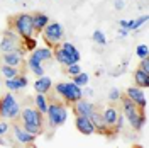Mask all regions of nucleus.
Instances as JSON below:
<instances>
[{
    "label": "nucleus",
    "instance_id": "473e14b6",
    "mask_svg": "<svg viewBox=\"0 0 149 148\" xmlns=\"http://www.w3.org/2000/svg\"><path fill=\"white\" fill-rule=\"evenodd\" d=\"M7 133H9V123L0 121V136H3V135H7Z\"/></svg>",
    "mask_w": 149,
    "mask_h": 148
},
{
    "label": "nucleus",
    "instance_id": "f8f14e48",
    "mask_svg": "<svg viewBox=\"0 0 149 148\" xmlns=\"http://www.w3.org/2000/svg\"><path fill=\"white\" fill-rule=\"evenodd\" d=\"M14 136L22 145H34V141H36V136L32 133H29L22 124H14Z\"/></svg>",
    "mask_w": 149,
    "mask_h": 148
},
{
    "label": "nucleus",
    "instance_id": "7ed1b4c3",
    "mask_svg": "<svg viewBox=\"0 0 149 148\" xmlns=\"http://www.w3.org/2000/svg\"><path fill=\"white\" fill-rule=\"evenodd\" d=\"M53 56L56 58L58 63L61 65H73V63H78L80 61V51L78 48L74 46L73 43H63V44H58L56 49H53Z\"/></svg>",
    "mask_w": 149,
    "mask_h": 148
},
{
    "label": "nucleus",
    "instance_id": "6ab92c4d",
    "mask_svg": "<svg viewBox=\"0 0 149 148\" xmlns=\"http://www.w3.org/2000/svg\"><path fill=\"white\" fill-rule=\"evenodd\" d=\"M117 116H119V112L115 107H107L105 111L102 112V119L105 123V126L107 128H112L113 124H115V121H117Z\"/></svg>",
    "mask_w": 149,
    "mask_h": 148
},
{
    "label": "nucleus",
    "instance_id": "c85d7f7f",
    "mask_svg": "<svg viewBox=\"0 0 149 148\" xmlns=\"http://www.w3.org/2000/svg\"><path fill=\"white\" fill-rule=\"evenodd\" d=\"M124 119H125V116H124V114H119V116H117V121H115V124L112 126V130L115 131V133L122 131V126H124Z\"/></svg>",
    "mask_w": 149,
    "mask_h": 148
},
{
    "label": "nucleus",
    "instance_id": "7c9ffc66",
    "mask_svg": "<svg viewBox=\"0 0 149 148\" xmlns=\"http://www.w3.org/2000/svg\"><path fill=\"white\" fill-rule=\"evenodd\" d=\"M109 99H110L112 102H117L119 99H122V94L119 89H112L110 92H109Z\"/></svg>",
    "mask_w": 149,
    "mask_h": 148
},
{
    "label": "nucleus",
    "instance_id": "20e7f679",
    "mask_svg": "<svg viewBox=\"0 0 149 148\" xmlns=\"http://www.w3.org/2000/svg\"><path fill=\"white\" fill-rule=\"evenodd\" d=\"M47 118V124L49 128H59L63 126L68 119V109H66L65 102H49L47 106V111L44 114Z\"/></svg>",
    "mask_w": 149,
    "mask_h": 148
},
{
    "label": "nucleus",
    "instance_id": "4c0bfd02",
    "mask_svg": "<svg viewBox=\"0 0 149 148\" xmlns=\"http://www.w3.org/2000/svg\"><path fill=\"white\" fill-rule=\"evenodd\" d=\"M0 83H2V80H0Z\"/></svg>",
    "mask_w": 149,
    "mask_h": 148
},
{
    "label": "nucleus",
    "instance_id": "f03ea898",
    "mask_svg": "<svg viewBox=\"0 0 149 148\" xmlns=\"http://www.w3.org/2000/svg\"><path fill=\"white\" fill-rule=\"evenodd\" d=\"M122 109H124V116H125V119L129 121V124L132 126V130L139 131L144 128V124H146V121H148V118H146V109H139L134 102L130 101V99H124V102H122Z\"/></svg>",
    "mask_w": 149,
    "mask_h": 148
},
{
    "label": "nucleus",
    "instance_id": "ddd939ff",
    "mask_svg": "<svg viewBox=\"0 0 149 148\" xmlns=\"http://www.w3.org/2000/svg\"><path fill=\"white\" fill-rule=\"evenodd\" d=\"M74 126H76V130L80 131L81 135H86V136L95 133V126H93V123L90 121V118H86V116L76 114V118H74Z\"/></svg>",
    "mask_w": 149,
    "mask_h": 148
},
{
    "label": "nucleus",
    "instance_id": "6e6552de",
    "mask_svg": "<svg viewBox=\"0 0 149 148\" xmlns=\"http://www.w3.org/2000/svg\"><path fill=\"white\" fill-rule=\"evenodd\" d=\"M41 34H42V39H44L47 48H56L61 43L63 36H65V31H63V26L59 22H51L49 20Z\"/></svg>",
    "mask_w": 149,
    "mask_h": 148
},
{
    "label": "nucleus",
    "instance_id": "0eeeda50",
    "mask_svg": "<svg viewBox=\"0 0 149 148\" xmlns=\"http://www.w3.org/2000/svg\"><path fill=\"white\" fill-rule=\"evenodd\" d=\"M12 27L14 31L19 34L20 39H26V37L34 36V26H32V14H17L15 17L12 19Z\"/></svg>",
    "mask_w": 149,
    "mask_h": 148
},
{
    "label": "nucleus",
    "instance_id": "c9c22d12",
    "mask_svg": "<svg viewBox=\"0 0 149 148\" xmlns=\"http://www.w3.org/2000/svg\"><path fill=\"white\" fill-rule=\"evenodd\" d=\"M119 36H120V37L129 36V29H124V27H120V29H119Z\"/></svg>",
    "mask_w": 149,
    "mask_h": 148
},
{
    "label": "nucleus",
    "instance_id": "72a5a7b5",
    "mask_svg": "<svg viewBox=\"0 0 149 148\" xmlns=\"http://www.w3.org/2000/svg\"><path fill=\"white\" fill-rule=\"evenodd\" d=\"M113 5H115V9H117V10H122L124 7H125L124 0H115V4H113Z\"/></svg>",
    "mask_w": 149,
    "mask_h": 148
},
{
    "label": "nucleus",
    "instance_id": "5701e85b",
    "mask_svg": "<svg viewBox=\"0 0 149 148\" xmlns=\"http://www.w3.org/2000/svg\"><path fill=\"white\" fill-rule=\"evenodd\" d=\"M20 72H19L17 66H10V65H2V68H0V75H3L5 78H14L15 75H19Z\"/></svg>",
    "mask_w": 149,
    "mask_h": 148
},
{
    "label": "nucleus",
    "instance_id": "c756f323",
    "mask_svg": "<svg viewBox=\"0 0 149 148\" xmlns=\"http://www.w3.org/2000/svg\"><path fill=\"white\" fill-rule=\"evenodd\" d=\"M149 49L146 44H139V46L136 48V55H137V58H144V56H148Z\"/></svg>",
    "mask_w": 149,
    "mask_h": 148
},
{
    "label": "nucleus",
    "instance_id": "39448f33",
    "mask_svg": "<svg viewBox=\"0 0 149 148\" xmlns=\"http://www.w3.org/2000/svg\"><path fill=\"white\" fill-rule=\"evenodd\" d=\"M56 94L63 99L65 104H74L83 97L81 87H78L74 82H59L56 83Z\"/></svg>",
    "mask_w": 149,
    "mask_h": 148
},
{
    "label": "nucleus",
    "instance_id": "aec40b11",
    "mask_svg": "<svg viewBox=\"0 0 149 148\" xmlns=\"http://www.w3.org/2000/svg\"><path fill=\"white\" fill-rule=\"evenodd\" d=\"M134 82L141 89H148L149 87V72H144V70L137 68L136 73H134Z\"/></svg>",
    "mask_w": 149,
    "mask_h": 148
},
{
    "label": "nucleus",
    "instance_id": "4be33fe9",
    "mask_svg": "<svg viewBox=\"0 0 149 148\" xmlns=\"http://www.w3.org/2000/svg\"><path fill=\"white\" fill-rule=\"evenodd\" d=\"M34 102H36V109H37V111L42 112V114H46L47 106H49V99H47V94H37L36 99H34Z\"/></svg>",
    "mask_w": 149,
    "mask_h": 148
},
{
    "label": "nucleus",
    "instance_id": "2f4dec72",
    "mask_svg": "<svg viewBox=\"0 0 149 148\" xmlns=\"http://www.w3.org/2000/svg\"><path fill=\"white\" fill-rule=\"evenodd\" d=\"M137 68H141V70H144V72H149V58L148 56H144V58H141V63Z\"/></svg>",
    "mask_w": 149,
    "mask_h": 148
},
{
    "label": "nucleus",
    "instance_id": "bb28decb",
    "mask_svg": "<svg viewBox=\"0 0 149 148\" xmlns=\"http://www.w3.org/2000/svg\"><path fill=\"white\" fill-rule=\"evenodd\" d=\"M93 41H95V43H97V44H105V43H107V37H105V34H103L102 31H98V29H97V31H95V32H93Z\"/></svg>",
    "mask_w": 149,
    "mask_h": 148
},
{
    "label": "nucleus",
    "instance_id": "a878e982",
    "mask_svg": "<svg viewBox=\"0 0 149 148\" xmlns=\"http://www.w3.org/2000/svg\"><path fill=\"white\" fill-rule=\"evenodd\" d=\"M24 43H22V46L26 48L27 51H34L37 48V41H36V37L34 36H31V37H26V39H22Z\"/></svg>",
    "mask_w": 149,
    "mask_h": 148
},
{
    "label": "nucleus",
    "instance_id": "f257e3e1",
    "mask_svg": "<svg viewBox=\"0 0 149 148\" xmlns=\"http://www.w3.org/2000/svg\"><path fill=\"white\" fill-rule=\"evenodd\" d=\"M20 123L22 126L32 133L34 136H39L42 133V124H44V118H42V112H39L36 107H24L20 109Z\"/></svg>",
    "mask_w": 149,
    "mask_h": 148
},
{
    "label": "nucleus",
    "instance_id": "4468645a",
    "mask_svg": "<svg viewBox=\"0 0 149 148\" xmlns=\"http://www.w3.org/2000/svg\"><path fill=\"white\" fill-rule=\"evenodd\" d=\"M27 77L22 73L15 75L14 78H5V87L9 89L10 92H17V90H22V89H26L27 87Z\"/></svg>",
    "mask_w": 149,
    "mask_h": 148
},
{
    "label": "nucleus",
    "instance_id": "cd10ccee",
    "mask_svg": "<svg viewBox=\"0 0 149 148\" xmlns=\"http://www.w3.org/2000/svg\"><path fill=\"white\" fill-rule=\"evenodd\" d=\"M81 72V68H80V65L78 63H73V65H68L66 66V73L70 75V77H74V75H78Z\"/></svg>",
    "mask_w": 149,
    "mask_h": 148
},
{
    "label": "nucleus",
    "instance_id": "a211bd4d",
    "mask_svg": "<svg viewBox=\"0 0 149 148\" xmlns=\"http://www.w3.org/2000/svg\"><path fill=\"white\" fill-rule=\"evenodd\" d=\"M31 56H34V58H37L41 63H44V61H49L51 58H53V48H39L37 46L34 51H31Z\"/></svg>",
    "mask_w": 149,
    "mask_h": 148
},
{
    "label": "nucleus",
    "instance_id": "393cba45",
    "mask_svg": "<svg viewBox=\"0 0 149 148\" xmlns=\"http://www.w3.org/2000/svg\"><path fill=\"white\" fill-rule=\"evenodd\" d=\"M146 22H148V16H142V17L134 19V20H130V27H129V31H137V29H139L141 26H144Z\"/></svg>",
    "mask_w": 149,
    "mask_h": 148
},
{
    "label": "nucleus",
    "instance_id": "423d86ee",
    "mask_svg": "<svg viewBox=\"0 0 149 148\" xmlns=\"http://www.w3.org/2000/svg\"><path fill=\"white\" fill-rule=\"evenodd\" d=\"M20 116V106L12 92H7L0 97V118L3 119H17Z\"/></svg>",
    "mask_w": 149,
    "mask_h": 148
},
{
    "label": "nucleus",
    "instance_id": "f704fd0d",
    "mask_svg": "<svg viewBox=\"0 0 149 148\" xmlns=\"http://www.w3.org/2000/svg\"><path fill=\"white\" fill-rule=\"evenodd\" d=\"M119 26L124 27V29H129L130 27V20H124V19H122V20H119Z\"/></svg>",
    "mask_w": 149,
    "mask_h": 148
},
{
    "label": "nucleus",
    "instance_id": "1a4fd4ad",
    "mask_svg": "<svg viewBox=\"0 0 149 148\" xmlns=\"http://www.w3.org/2000/svg\"><path fill=\"white\" fill-rule=\"evenodd\" d=\"M19 46H20V37H19V34H15L14 29H7L3 32V37L0 39V49H2V53L15 51Z\"/></svg>",
    "mask_w": 149,
    "mask_h": 148
},
{
    "label": "nucleus",
    "instance_id": "dca6fc26",
    "mask_svg": "<svg viewBox=\"0 0 149 148\" xmlns=\"http://www.w3.org/2000/svg\"><path fill=\"white\" fill-rule=\"evenodd\" d=\"M34 89H36L37 94H47V92H51V89H53V80H51L47 75L37 77V80L34 82Z\"/></svg>",
    "mask_w": 149,
    "mask_h": 148
},
{
    "label": "nucleus",
    "instance_id": "f3484780",
    "mask_svg": "<svg viewBox=\"0 0 149 148\" xmlns=\"http://www.w3.org/2000/svg\"><path fill=\"white\" fill-rule=\"evenodd\" d=\"M47 22H49V17H47L46 14H42V12H37L32 16V26H34V32L36 34H41L42 32V29L47 26Z\"/></svg>",
    "mask_w": 149,
    "mask_h": 148
},
{
    "label": "nucleus",
    "instance_id": "412c9836",
    "mask_svg": "<svg viewBox=\"0 0 149 148\" xmlns=\"http://www.w3.org/2000/svg\"><path fill=\"white\" fill-rule=\"evenodd\" d=\"M27 66H29V70L36 75V77H42V75H44V66H42V63H41L37 58H34V56L29 55Z\"/></svg>",
    "mask_w": 149,
    "mask_h": 148
},
{
    "label": "nucleus",
    "instance_id": "9b49d317",
    "mask_svg": "<svg viewBox=\"0 0 149 148\" xmlns=\"http://www.w3.org/2000/svg\"><path fill=\"white\" fill-rule=\"evenodd\" d=\"M125 97L130 99L139 109H146V107H148L146 92H144V89H141V87H137V85H136V87H129L127 92H125Z\"/></svg>",
    "mask_w": 149,
    "mask_h": 148
},
{
    "label": "nucleus",
    "instance_id": "e433bc0d",
    "mask_svg": "<svg viewBox=\"0 0 149 148\" xmlns=\"http://www.w3.org/2000/svg\"><path fill=\"white\" fill-rule=\"evenodd\" d=\"M7 145H9V143H7L5 140H3L2 136H0V147H7Z\"/></svg>",
    "mask_w": 149,
    "mask_h": 148
},
{
    "label": "nucleus",
    "instance_id": "9d476101",
    "mask_svg": "<svg viewBox=\"0 0 149 148\" xmlns=\"http://www.w3.org/2000/svg\"><path fill=\"white\" fill-rule=\"evenodd\" d=\"M26 53H27V49L26 48L20 46L15 49V51H9V53H3V56H2V61L5 63V65H10V66H20L22 65V61H24V56H26Z\"/></svg>",
    "mask_w": 149,
    "mask_h": 148
},
{
    "label": "nucleus",
    "instance_id": "b1692460",
    "mask_svg": "<svg viewBox=\"0 0 149 148\" xmlns=\"http://www.w3.org/2000/svg\"><path fill=\"white\" fill-rule=\"evenodd\" d=\"M71 82H74L78 87H85V85H88V82H90V77H88V73H85V72H80L78 75L71 77Z\"/></svg>",
    "mask_w": 149,
    "mask_h": 148
},
{
    "label": "nucleus",
    "instance_id": "2eb2a0df",
    "mask_svg": "<svg viewBox=\"0 0 149 148\" xmlns=\"http://www.w3.org/2000/svg\"><path fill=\"white\" fill-rule=\"evenodd\" d=\"M73 111H74V114H80V116H86V118H88L92 112L97 111V107H95V104H93V102L85 101L83 97H81L80 101H76L73 104Z\"/></svg>",
    "mask_w": 149,
    "mask_h": 148
}]
</instances>
